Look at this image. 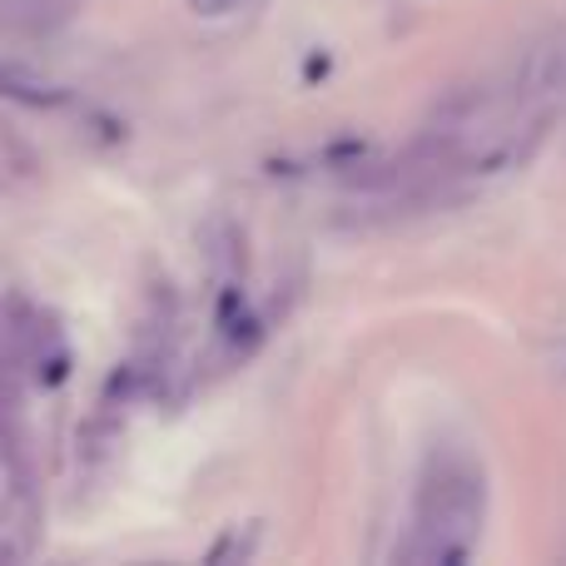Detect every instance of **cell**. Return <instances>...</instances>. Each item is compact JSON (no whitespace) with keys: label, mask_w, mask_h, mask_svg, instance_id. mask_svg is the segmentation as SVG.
I'll use <instances>...</instances> for the list:
<instances>
[{"label":"cell","mask_w":566,"mask_h":566,"mask_svg":"<svg viewBox=\"0 0 566 566\" xmlns=\"http://www.w3.org/2000/svg\"><path fill=\"white\" fill-rule=\"evenodd\" d=\"M239 6L244 0H189V10H199V15H234Z\"/></svg>","instance_id":"3"},{"label":"cell","mask_w":566,"mask_h":566,"mask_svg":"<svg viewBox=\"0 0 566 566\" xmlns=\"http://www.w3.org/2000/svg\"><path fill=\"white\" fill-rule=\"evenodd\" d=\"M482 532V482L468 468H442L428 478L418 497V522H412L408 557L428 566L468 562Z\"/></svg>","instance_id":"1"},{"label":"cell","mask_w":566,"mask_h":566,"mask_svg":"<svg viewBox=\"0 0 566 566\" xmlns=\"http://www.w3.org/2000/svg\"><path fill=\"white\" fill-rule=\"evenodd\" d=\"M0 95L25 99V105H55L60 90L45 85V80H35V75H25V70H0Z\"/></svg>","instance_id":"2"}]
</instances>
